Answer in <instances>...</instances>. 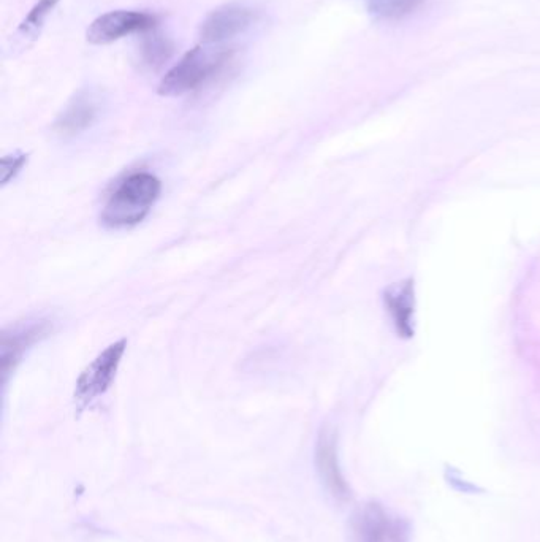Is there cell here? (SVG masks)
Wrapping results in <instances>:
<instances>
[{"label":"cell","mask_w":540,"mask_h":542,"mask_svg":"<svg viewBox=\"0 0 540 542\" xmlns=\"http://www.w3.org/2000/svg\"><path fill=\"white\" fill-rule=\"evenodd\" d=\"M160 192L162 184L156 176L149 173L129 176L108 200L102 213L103 224L110 229L137 226L153 210Z\"/></svg>","instance_id":"6da1fadb"},{"label":"cell","mask_w":540,"mask_h":542,"mask_svg":"<svg viewBox=\"0 0 540 542\" xmlns=\"http://www.w3.org/2000/svg\"><path fill=\"white\" fill-rule=\"evenodd\" d=\"M257 20L254 8L240 2L221 5L206 16L198 29L203 45H222L244 34Z\"/></svg>","instance_id":"277c9868"},{"label":"cell","mask_w":540,"mask_h":542,"mask_svg":"<svg viewBox=\"0 0 540 542\" xmlns=\"http://www.w3.org/2000/svg\"><path fill=\"white\" fill-rule=\"evenodd\" d=\"M317 466L320 476L327 484L335 497L343 498L347 495V485L344 482L343 474L339 470L338 455H336V441L333 433L322 432L319 443H317Z\"/></svg>","instance_id":"30bf717a"},{"label":"cell","mask_w":540,"mask_h":542,"mask_svg":"<svg viewBox=\"0 0 540 542\" xmlns=\"http://www.w3.org/2000/svg\"><path fill=\"white\" fill-rule=\"evenodd\" d=\"M423 0H368V12L374 20L396 21L411 15Z\"/></svg>","instance_id":"4fadbf2b"},{"label":"cell","mask_w":540,"mask_h":542,"mask_svg":"<svg viewBox=\"0 0 540 542\" xmlns=\"http://www.w3.org/2000/svg\"><path fill=\"white\" fill-rule=\"evenodd\" d=\"M173 50H175V46L167 35L151 29L145 35V39L141 40L138 61L143 69L156 72L172 59Z\"/></svg>","instance_id":"8fae6325"},{"label":"cell","mask_w":540,"mask_h":542,"mask_svg":"<svg viewBox=\"0 0 540 542\" xmlns=\"http://www.w3.org/2000/svg\"><path fill=\"white\" fill-rule=\"evenodd\" d=\"M50 332V324L46 321H27L12 327L8 332L2 333L0 340V363L2 371L7 373L10 368L20 362L24 352L39 343L43 336Z\"/></svg>","instance_id":"52a82bcc"},{"label":"cell","mask_w":540,"mask_h":542,"mask_svg":"<svg viewBox=\"0 0 540 542\" xmlns=\"http://www.w3.org/2000/svg\"><path fill=\"white\" fill-rule=\"evenodd\" d=\"M414 300L412 279L393 284L384 294L385 306L392 316L396 332L403 338L414 336Z\"/></svg>","instance_id":"9c48e42d"},{"label":"cell","mask_w":540,"mask_h":542,"mask_svg":"<svg viewBox=\"0 0 540 542\" xmlns=\"http://www.w3.org/2000/svg\"><path fill=\"white\" fill-rule=\"evenodd\" d=\"M126 348V340L111 344L81 373L77 381V389H75V403L80 413L88 408L92 401L107 394V390L118 375L119 365Z\"/></svg>","instance_id":"3957f363"},{"label":"cell","mask_w":540,"mask_h":542,"mask_svg":"<svg viewBox=\"0 0 540 542\" xmlns=\"http://www.w3.org/2000/svg\"><path fill=\"white\" fill-rule=\"evenodd\" d=\"M156 26V16L137 10H115L92 21L86 39L92 45H108L127 35L148 32Z\"/></svg>","instance_id":"5b68a950"},{"label":"cell","mask_w":540,"mask_h":542,"mask_svg":"<svg viewBox=\"0 0 540 542\" xmlns=\"http://www.w3.org/2000/svg\"><path fill=\"white\" fill-rule=\"evenodd\" d=\"M230 58V51L221 45H198L187 51L159 84L160 96L179 97L200 88L216 75Z\"/></svg>","instance_id":"7a4b0ae2"},{"label":"cell","mask_w":540,"mask_h":542,"mask_svg":"<svg viewBox=\"0 0 540 542\" xmlns=\"http://www.w3.org/2000/svg\"><path fill=\"white\" fill-rule=\"evenodd\" d=\"M358 542H409L411 528L406 520L393 517L381 504H368L357 517Z\"/></svg>","instance_id":"8992f818"},{"label":"cell","mask_w":540,"mask_h":542,"mask_svg":"<svg viewBox=\"0 0 540 542\" xmlns=\"http://www.w3.org/2000/svg\"><path fill=\"white\" fill-rule=\"evenodd\" d=\"M99 111L100 97L91 89H84L78 92L62 111L56 121V130L65 137L81 134L96 123Z\"/></svg>","instance_id":"ba28073f"},{"label":"cell","mask_w":540,"mask_h":542,"mask_svg":"<svg viewBox=\"0 0 540 542\" xmlns=\"http://www.w3.org/2000/svg\"><path fill=\"white\" fill-rule=\"evenodd\" d=\"M58 4L59 0H39L16 29L15 45H20L21 48L26 46L27 48V46H31L35 40L39 39L46 18L53 13L54 7Z\"/></svg>","instance_id":"7c38bea8"}]
</instances>
